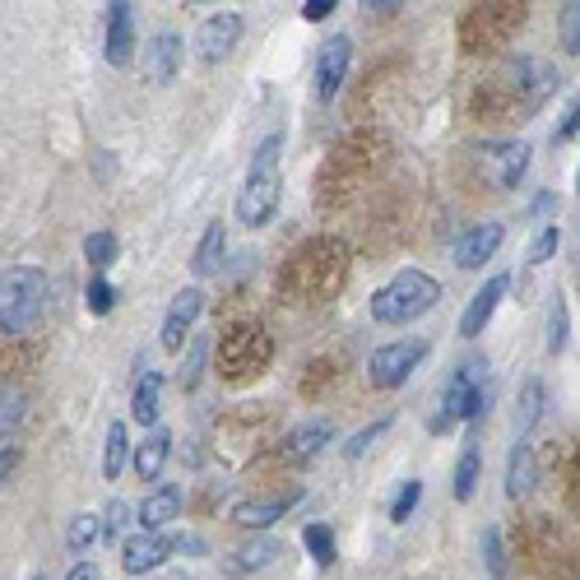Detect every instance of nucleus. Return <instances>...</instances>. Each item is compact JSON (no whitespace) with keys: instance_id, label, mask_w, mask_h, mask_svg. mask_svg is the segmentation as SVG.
Here are the masks:
<instances>
[{"instance_id":"1","label":"nucleus","mask_w":580,"mask_h":580,"mask_svg":"<svg viewBox=\"0 0 580 580\" xmlns=\"http://www.w3.org/2000/svg\"><path fill=\"white\" fill-rule=\"evenodd\" d=\"M348 270H353V256L340 237H307L298 241L293 251H288V260L279 265V298L293 302V307H321L330 302L340 288L348 283Z\"/></svg>"},{"instance_id":"2","label":"nucleus","mask_w":580,"mask_h":580,"mask_svg":"<svg viewBox=\"0 0 580 580\" xmlns=\"http://www.w3.org/2000/svg\"><path fill=\"white\" fill-rule=\"evenodd\" d=\"M529 19V0H474L470 10L460 14L455 37L464 56H497L502 47L520 37Z\"/></svg>"},{"instance_id":"3","label":"nucleus","mask_w":580,"mask_h":580,"mask_svg":"<svg viewBox=\"0 0 580 580\" xmlns=\"http://www.w3.org/2000/svg\"><path fill=\"white\" fill-rule=\"evenodd\" d=\"M487 405H493V390H487V358H464L441 390V409L432 413L428 432L445 437V432H455L464 418H470V428L479 432L483 418H487Z\"/></svg>"},{"instance_id":"4","label":"nucleus","mask_w":580,"mask_h":580,"mask_svg":"<svg viewBox=\"0 0 580 580\" xmlns=\"http://www.w3.org/2000/svg\"><path fill=\"white\" fill-rule=\"evenodd\" d=\"M279 159H283V136H265L247 168V182L237 191V223H247V228H265L279 214V200H283Z\"/></svg>"},{"instance_id":"5","label":"nucleus","mask_w":580,"mask_h":580,"mask_svg":"<svg viewBox=\"0 0 580 580\" xmlns=\"http://www.w3.org/2000/svg\"><path fill=\"white\" fill-rule=\"evenodd\" d=\"M218 376L223 386H251L256 376H265V367L275 363V334L260 321H237L218 334Z\"/></svg>"},{"instance_id":"6","label":"nucleus","mask_w":580,"mask_h":580,"mask_svg":"<svg viewBox=\"0 0 580 580\" xmlns=\"http://www.w3.org/2000/svg\"><path fill=\"white\" fill-rule=\"evenodd\" d=\"M441 302V283L428 275V270H399L390 283H382L372 293L367 311H372V321L376 325H409L418 316H428V311Z\"/></svg>"},{"instance_id":"7","label":"nucleus","mask_w":580,"mask_h":580,"mask_svg":"<svg viewBox=\"0 0 580 580\" xmlns=\"http://www.w3.org/2000/svg\"><path fill=\"white\" fill-rule=\"evenodd\" d=\"M386 163V144L376 136H348L340 149L325 159V172H321V205L334 200H344L353 191H363L372 182V172Z\"/></svg>"},{"instance_id":"8","label":"nucleus","mask_w":580,"mask_h":580,"mask_svg":"<svg viewBox=\"0 0 580 580\" xmlns=\"http://www.w3.org/2000/svg\"><path fill=\"white\" fill-rule=\"evenodd\" d=\"M42 302H47V275L42 270H33V265L0 270V330L6 334H29L42 316Z\"/></svg>"},{"instance_id":"9","label":"nucleus","mask_w":580,"mask_h":580,"mask_svg":"<svg viewBox=\"0 0 580 580\" xmlns=\"http://www.w3.org/2000/svg\"><path fill=\"white\" fill-rule=\"evenodd\" d=\"M432 353L428 340H395V344H382L372 353V363H367V382L372 390H395V386H405L409 376L422 367V358Z\"/></svg>"},{"instance_id":"10","label":"nucleus","mask_w":580,"mask_h":580,"mask_svg":"<svg viewBox=\"0 0 580 580\" xmlns=\"http://www.w3.org/2000/svg\"><path fill=\"white\" fill-rule=\"evenodd\" d=\"M241 33H247V19H241L237 10H218V14H210L205 24L195 29V61L205 65V71H214V65H223L233 52H237V42H241Z\"/></svg>"},{"instance_id":"11","label":"nucleus","mask_w":580,"mask_h":580,"mask_svg":"<svg viewBox=\"0 0 580 580\" xmlns=\"http://www.w3.org/2000/svg\"><path fill=\"white\" fill-rule=\"evenodd\" d=\"M348 65H353V42H348L344 33L325 37L321 52H316V79H311V88H316V103H321V107H330L334 98L344 94Z\"/></svg>"},{"instance_id":"12","label":"nucleus","mask_w":580,"mask_h":580,"mask_svg":"<svg viewBox=\"0 0 580 580\" xmlns=\"http://www.w3.org/2000/svg\"><path fill=\"white\" fill-rule=\"evenodd\" d=\"M474 149H479V163L493 172V182L502 191H516L525 182V172H529V144L525 140H483Z\"/></svg>"},{"instance_id":"13","label":"nucleus","mask_w":580,"mask_h":580,"mask_svg":"<svg viewBox=\"0 0 580 580\" xmlns=\"http://www.w3.org/2000/svg\"><path fill=\"white\" fill-rule=\"evenodd\" d=\"M200 311H205V293H200V288H182V293L172 298L168 316H163V334H159V344H163L168 353H182V348H186L191 330H195V321H200Z\"/></svg>"},{"instance_id":"14","label":"nucleus","mask_w":580,"mask_h":580,"mask_svg":"<svg viewBox=\"0 0 580 580\" xmlns=\"http://www.w3.org/2000/svg\"><path fill=\"white\" fill-rule=\"evenodd\" d=\"M107 61L126 71L130 61H136V6L130 0H111L107 6V42H103Z\"/></svg>"},{"instance_id":"15","label":"nucleus","mask_w":580,"mask_h":580,"mask_svg":"<svg viewBox=\"0 0 580 580\" xmlns=\"http://www.w3.org/2000/svg\"><path fill=\"white\" fill-rule=\"evenodd\" d=\"M172 552H176V539H168L163 529H144V534H136V539H126L121 567L130 576H149V571H159Z\"/></svg>"},{"instance_id":"16","label":"nucleus","mask_w":580,"mask_h":580,"mask_svg":"<svg viewBox=\"0 0 580 580\" xmlns=\"http://www.w3.org/2000/svg\"><path fill=\"white\" fill-rule=\"evenodd\" d=\"M502 241H506V223H474V228L455 241V265L460 270H483V265L502 251Z\"/></svg>"},{"instance_id":"17","label":"nucleus","mask_w":580,"mask_h":580,"mask_svg":"<svg viewBox=\"0 0 580 580\" xmlns=\"http://www.w3.org/2000/svg\"><path fill=\"white\" fill-rule=\"evenodd\" d=\"M506 288H511V275H493V279H487L479 293L470 298V307H464V316H460V334H464V340H479V334L493 325L497 307H502V298H506Z\"/></svg>"},{"instance_id":"18","label":"nucleus","mask_w":580,"mask_h":580,"mask_svg":"<svg viewBox=\"0 0 580 580\" xmlns=\"http://www.w3.org/2000/svg\"><path fill=\"white\" fill-rule=\"evenodd\" d=\"M182 56H186L182 33H159V37H149V52H144V75H149V84L168 88L176 75H182Z\"/></svg>"},{"instance_id":"19","label":"nucleus","mask_w":580,"mask_h":580,"mask_svg":"<svg viewBox=\"0 0 580 580\" xmlns=\"http://www.w3.org/2000/svg\"><path fill=\"white\" fill-rule=\"evenodd\" d=\"M334 441V428H330V422H302V428L298 432H288L283 441H279V460L283 464H298V470H302V464H311V460H321V451H325V445Z\"/></svg>"},{"instance_id":"20","label":"nucleus","mask_w":580,"mask_h":580,"mask_svg":"<svg viewBox=\"0 0 580 580\" xmlns=\"http://www.w3.org/2000/svg\"><path fill=\"white\" fill-rule=\"evenodd\" d=\"M298 502H302V487H298V493L288 487V493H279V497H251V502H237V506H233V525H241V529H270V525L283 520Z\"/></svg>"},{"instance_id":"21","label":"nucleus","mask_w":580,"mask_h":580,"mask_svg":"<svg viewBox=\"0 0 580 580\" xmlns=\"http://www.w3.org/2000/svg\"><path fill=\"white\" fill-rule=\"evenodd\" d=\"M279 557H283V544H279V539H270V534H260V539L241 544L237 552L223 557V576H233V580L256 576V571H265V567H275Z\"/></svg>"},{"instance_id":"22","label":"nucleus","mask_w":580,"mask_h":580,"mask_svg":"<svg viewBox=\"0 0 580 580\" xmlns=\"http://www.w3.org/2000/svg\"><path fill=\"white\" fill-rule=\"evenodd\" d=\"M534 487H539V455H534V445L520 437L511 445V460H506V497L525 502Z\"/></svg>"},{"instance_id":"23","label":"nucleus","mask_w":580,"mask_h":580,"mask_svg":"<svg viewBox=\"0 0 580 580\" xmlns=\"http://www.w3.org/2000/svg\"><path fill=\"white\" fill-rule=\"evenodd\" d=\"M182 502H186V493H182V487H176V483L153 487V493L140 502V511H136L140 529H163V525H172L176 516H182Z\"/></svg>"},{"instance_id":"24","label":"nucleus","mask_w":580,"mask_h":580,"mask_svg":"<svg viewBox=\"0 0 580 580\" xmlns=\"http://www.w3.org/2000/svg\"><path fill=\"white\" fill-rule=\"evenodd\" d=\"M168 455H172V432L168 428H149V437L136 445V474L144 483H159Z\"/></svg>"},{"instance_id":"25","label":"nucleus","mask_w":580,"mask_h":580,"mask_svg":"<svg viewBox=\"0 0 580 580\" xmlns=\"http://www.w3.org/2000/svg\"><path fill=\"white\" fill-rule=\"evenodd\" d=\"M159 405H163V372H144L136 382V395H130V418L140 428H159Z\"/></svg>"},{"instance_id":"26","label":"nucleus","mask_w":580,"mask_h":580,"mask_svg":"<svg viewBox=\"0 0 580 580\" xmlns=\"http://www.w3.org/2000/svg\"><path fill=\"white\" fill-rule=\"evenodd\" d=\"M223 256H228V228H223V223H210L205 237H200V247H195V256H191L195 279L218 275L223 270Z\"/></svg>"},{"instance_id":"27","label":"nucleus","mask_w":580,"mask_h":580,"mask_svg":"<svg viewBox=\"0 0 580 580\" xmlns=\"http://www.w3.org/2000/svg\"><path fill=\"white\" fill-rule=\"evenodd\" d=\"M544 409H548V386L539 382V376H529V382L520 386V395H516V432L529 437L534 428H539Z\"/></svg>"},{"instance_id":"28","label":"nucleus","mask_w":580,"mask_h":580,"mask_svg":"<svg viewBox=\"0 0 580 580\" xmlns=\"http://www.w3.org/2000/svg\"><path fill=\"white\" fill-rule=\"evenodd\" d=\"M479 470H483V455H479V432H470V441H464V451H460V460H455V479H451L455 502H470V497L479 493Z\"/></svg>"},{"instance_id":"29","label":"nucleus","mask_w":580,"mask_h":580,"mask_svg":"<svg viewBox=\"0 0 580 580\" xmlns=\"http://www.w3.org/2000/svg\"><path fill=\"white\" fill-rule=\"evenodd\" d=\"M571 344V307H567V293H552L548 302V358H562Z\"/></svg>"},{"instance_id":"30","label":"nucleus","mask_w":580,"mask_h":580,"mask_svg":"<svg viewBox=\"0 0 580 580\" xmlns=\"http://www.w3.org/2000/svg\"><path fill=\"white\" fill-rule=\"evenodd\" d=\"M130 437H126V422H111L107 428V441H103V479L107 483H117V474L126 470V460H130Z\"/></svg>"},{"instance_id":"31","label":"nucleus","mask_w":580,"mask_h":580,"mask_svg":"<svg viewBox=\"0 0 580 580\" xmlns=\"http://www.w3.org/2000/svg\"><path fill=\"white\" fill-rule=\"evenodd\" d=\"M205 363H210V340H191L182 367H176V386H182L186 395H195L200 382H205Z\"/></svg>"},{"instance_id":"32","label":"nucleus","mask_w":580,"mask_h":580,"mask_svg":"<svg viewBox=\"0 0 580 580\" xmlns=\"http://www.w3.org/2000/svg\"><path fill=\"white\" fill-rule=\"evenodd\" d=\"M117 251H121V241H117V233H88L84 237V260L94 265V270H107L111 260H117Z\"/></svg>"},{"instance_id":"33","label":"nucleus","mask_w":580,"mask_h":580,"mask_svg":"<svg viewBox=\"0 0 580 580\" xmlns=\"http://www.w3.org/2000/svg\"><path fill=\"white\" fill-rule=\"evenodd\" d=\"M302 544H307V552L316 557V567H334V529L330 525H307L302 529Z\"/></svg>"},{"instance_id":"34","label":"nucleus","mask_w":580,"mask_h":580,"mask_svg":"<svg viewBox=\"0 0 580 580\" xmlns=\"http://www.w3.org/2000/svg\"><path fill=\"white\" fill-rule=\"evenodd\" d=\"M98 534H103V520H98V516H88V511H79V516L71 520V529H65V544H71L75 552H84L88 544L98 539Z\"/></svg>"},{"instance_id":"35","label":"nucleus","mask_w":580,"mask_h":580,"mask_svg":"<svg viewBox=\"0 0 580 580\" xmlns=\"http://www.w3.org/2000/svg\"><path fill=\"white\" fill-rule=\"evenodd\" d=\"M483 562H487V576H493V580L506 576V548H502V529L497 525L483 529Z\"/></svg>"},{"instance_id":"36","label":"nucleus","mask_w":580,"mask_h":580,"mask_svg":"<svg viewBox=\"0 0 580 580\" xmlns=\"http://www.w3.org/2000/svg\"><path fill=\"white\" fill-rule=\"evenodd\" d=\"M418 502H422V483L418 479H405L399 483V493H395V506H390V520L395 525H405L413 511H418Z\"/></svg>"},{"instance_id":"37","label":"nucleus","mask_w":580,"mask_h":580,"mask_svg":"<svg viewBox=\"0 0 580 580\" xmlns=\"http://www.w3.org/2000/svg\"><path fill=\"white\" fill-rule=\"evenodd\" d=\"M557 29H562V52H567V56H580V0H567L562 19H557Z\"/></svg>"},{"instance_id":"38","label":"nucleus","mask_w":580,"mask_h":580,"mask_svg":"<svg viewBox=\"0 0 580 580\" xmlns=\"http://www.w3.org/2000/svg\"><path fill=\"white\" fill-rule=\"evenodd\" d=\"M557 251H562V228H557V223H548V228L529 241V265H548Z\"/></svg>"},{"instance_id":"39","label":"nucleus","mask_w":580,"mask_h":580,"mask_svg":"<svg viewBox=\"0 0 580 580\" xmlns=\"http://www.w3.org/2000/svg\"><path fill=\"white\" fill-rule=\"evenodd\" d=\"M390 428V418H376V422H367L363 432H353L348 437V445H344V460H358V455H367L372 451V441H382V432Z\"/></svg>"},{"instance_id":"40","label":"nucleus","mask_w":580,"mask_h":580,"mask_svg":"<svg viewBox=\"0 0 580 580\" xmlns=\"http://www.w3.org/2000/svg\"><path fill=\"white\" fill-rule=\"evenodd\" d=\"M111 307H117V288H111L103 275H94L88 279V311H94V316H107Z\"/></svg>"},{"instance_id":"41","label":"nucleus","mask_w":580,"mask_h":580,"mask_svg":"<svg viewBox=\"0 0 580 580\" xmlns=\"http://www.w3.org/2000/svg\"><path fill=\"white\" fill-rule=\"evenodd\" d=\"M580 136V94L567 103V111H562V121H557V130H552V144H571Z\"/></svg>"},{"instance_id":"42","label":"nucleus","mask_w":580,"mask_h":580,"mask_svg":"<svg viewBox=\"0 0 580 580\" xmlns=\"http://www.w3.org/2000/svg\"><path fill=\"white\" fill-rule=\"evenodd\" d=\"M126 525H130V506H126V502H111V506L103 511V539H107V544L121 539Z\"/></svg>"},{"instance_id":"43","label":"nucleus","mask_w":580,"mask_h":580,"mask_svg":"<svg viewBox=\"0 0 580 580\" xmlns=\"http://www.w3.org/2000/svg\"><path fill=\"white\" fill-rule=\"evenodd\" d=\"M307 372H311V376H302V395H307V399H321V395H325V386H321V382H334V376H340V372H330V363H325V358H321V363H311Z\"/></svg>"},{"instance_id":"44","label":"nucleus","mask_w":580,"mask_h":580,"mask_svg":"<svg viewBox=\"0 0 580 580\" xmlns=\"http://www.w3.org/2000/svg\"><path fill=\"white\" fill-rule=\"evenodd\" d=\"M334 10H340V0H307L302 19H307V24H321V19H330Z\"/></svg>"},{"instance_id":"45","label":"nucleus","mask_w":580,"mask_h":580,"mask_svg":"<svg viewBox=\"0 0 580 580\" xmlns=\"http://www.w3.org/2000/svg\"><path fill=\"white\" fill-rule=\"evenodd\" d=\"M395 10H405V0H363V14L367 19H390Z\"/></svg>"},{"instance_id":"46","label":"nucleus","mask_w":580,"mask_h":580,"mask_svg":"<svg viewBox=\"0 0 580 580\" xmlns=\"http://www.w3.org/2000/svg\"><path fill=\"white\" fill-rule=\"evenodd\" d=\"M548 214H557V195H552V191L534 195V205H529V218H548Z\"/></svg>"},{"instance_id":"47","label":"nucleus","mask_w":580,"mask_h":580,"mask_svg":"<svg viewBox=\"0 0 580 580\" xmlns=\"http://www.w3.org/2000/svg\"><path fill=\"white\" fill-rule=\"evenodd\" d=\"M19 470V451L14 445H6V451H0V487H6V479Z\"/></svg>"},{"instance_id":"48","label":"nucleus","mask_w":580,"mask_h":580,"mask_svg":"<svg viewBox=\"0 0 580 580\" xmlns=\"http://www.w3.org/2000/svg\"><path fill=\"white\" fill-rule=\"evenodd\" d=\"M65 580H103V571L94 562H79V567H71V576H65Z\"/></svg>"},{"instance_id":"49","label":"nucleus","mask_w":580,"mask_h":580,"mask_svg":"<svg viewBox=\"0 0 580 580\" xmlns=\"http://www.w3.org/2000/svg\"><path fill=\"white\" fill-rule=\"evenodd\" d=\"M571 506L580 511V455H576V464H571Z\"/></svg>"},{"instance_id":"50","label":"nucleus","mask_w":580,"mask_h":580,"mask_svg":"<svg viewBox=\"0 0 580 580\" xmlns=\"http://www.w3.org/2000/svg\"><path fill=\"white\" fill-rule=\"evenodd\" d=\"M186 6H214V0H186Z\"/></svg>"},{"instance_id":"51","label":"nucleus","mask_w":580,"mask_h":580,"mask_svg":"<svg viewBox=\"0 0 580 580\" xmlns=\"http://www.w3.org/2000/svg\"><path fill=\"white\" fill-rule=\"evenodd\" d=\"M576 200H580V168H576Z\"/></svg>"},{"instance_id":"52","label":"nucleus","mask_w":580,"mask_h":580,"mask_svg":"<svg viewBox=\"0 0 580 580\" xmlns=\"http://www.w3.org/2000/svg\"><path fill=\"white\" fill-rule=\"evenodd\" d=\"M33 580H47V576H33Z\"/></svg>"}]
</instances>
